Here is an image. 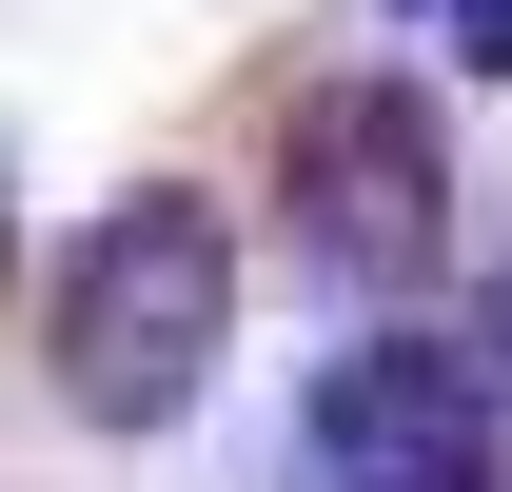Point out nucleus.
<instances>
[{"mask_svg":"<svg viewBox=\"0 0 512 492\" xmlns=\"http://www.w3.org/2000/svg\"><path fill=\"white\" fill-rule=\"evenodd\" d=\"M217 335H237V237L217 197H119L99 237L60 256V414L79 433H178L217 394Z\"/></svg>","mask_w":512,"mask_h":492,"instance_id":"nucleus-1","label":"nucleus"},{"mask_svg":"<svg viewBox=\"0 0 512 492\" xmlns=\"http://www.w3.org/2000/svg\"><path fill=\"white\" fill-rule=\"evenodd\" d=\"M296 473L316 492H493V374H473V335H355L296 394Z\"/></svg>","mask_w":512,"mask_h":492,"instance_id":"nucleus-2","label":"nucleus"},{"mask_svg":"<svg viewBox=\"0 0 512 492\" xmlns=\"http://www.w3.org/2000/svg\"><path fill=\"white\" fill-rule=\"evenodd\" d=\"M434 237H453L434 119H414L394 79H335V99H296V256H316V276H355V296H394Z\"/></svg>","mask_w":512,"mask_h":492,"instance_id":"nucleus-3","label":"nucleus"},{"mask_svg":"<svg viewBox=\"0 0 512 492\" xmlns=\"http://www.w3.org/2000/svg\"><path fill=\"white\" fill-rule=\"evenodd\" d=\"M434 20H453V60H473V79H512V0H434Z\"/></svg>","mask_w":512,"mask_h":492,"instance_id":"nucleus-4","label":"nucleus"},{"mask_svg":"<svg viewBox=\"0 0 512 492\" xmlns=\"http://www.w3.org/2000/svg\"><path fill=\"white\" fill-rule=\"evenodd\" d=\"M473 374L512 394V276H473Z\"/></svg>","mask_w":512,"mask_h":492,"instance_id":"nucleus-5","label":"nucleus"}]
</instances>
